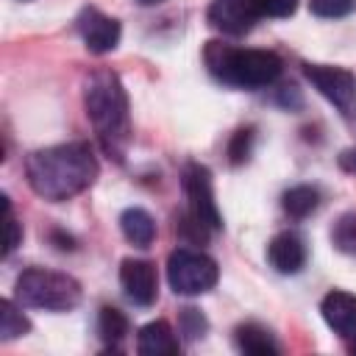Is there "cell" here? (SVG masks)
Instances as JSON below:
<instances>
[{
  "instance_id": "6da1fadb",
  "label": "cell",
  "mask_w": 356,
  "mask_h": 356,
  "mask_svg": "<svg viewBox=\"0 0 356 356\" xmlns=\"http://www.w3.org/2000/svg\"><path fill=\"white\" fill-rule=\"evenodd\" d=\"M97 159L86 142H64L33 150L25 161L31 189L53 203L70 200L89 189L97 178Z\"/></svg>"
},
{
  "instance_id": "7a4b0ae2",
  "label": "cell",
  "mask_w": 356,
  "mask_h": 356,
  "mask_svg": "<svg viewBox=\"0 0 356 356\" xmlns=\"http://www.w3.org/2000/svg\"><path fill=\"white\" fill-rule=\"evenodd\" d=\"M83 108L103 150L122 161L131 139V117L125 86L114 70H95L83 81Z\"/></svg>"
},
{
  "instance_id": "3957f363",
  "label": "cell",
  "mask_w": 356,
  "mask_h": 356,
  "mask_svg": "<svg viewBox=\"0 0 356 356\" xmlns=\"http://www.w3.org/2000/svg\"><path fill=\"white\" fill-rule=\"evenodd\" d=\"M206 67L209 72L236 89H261L278 81L284 61L273 50H250V47H231L222 42H209L206 44Z\"/></svg>"
},
{
  "instance_id": "277c9868",
  "label": "cell",
  "mask_w": 356,
  "mask_h": 356,
  "mask_svg": "<svg viewBox=\"0 0 356 356\" xmlns=\"http://www.w3.org/2000/svg\"><path fill=\"white\" fill-rule=\"evenodd\" d=\"M17 300L44 312H70L81 303V284L67 273L31 267L17 278Z\"/></svg>"
},
{
  "instance_id": "5b68a950",
  "label": "cell",
  "mask_w": 356,
  "mask_h": 356,
  "mask_svg": "<svg viewBox=\"0 0 356 356\" xmlns=\"http://www.w3.org/2000/svg\"><path fill=\"white\" fill-rule=\"evenodd\" d=\"M217 278H220L217 261L200 250L175 248L167 256V281L175 295H203L214 289Z\"/></svg>"
},
{
  "instance_id": "8992f818",
  "label": "cell",
  "mask_w": 356,
  "mask_h": 356,
  "mask_svg": "<svg viewBox=\"0 0 356 356\" xmlns=\"http://www.w3.org/2000/svg\"><path fill=\"white\" fill-rule=\"evenodd\" d=\"M181 186H184L186 200H189V214L197 217L211 231L222 228V217H220V209H217V200H214V186H211L209 167H203L197 161L186 164L184 172H181Z\"/></svg>"
},
{
  "instance_id": "52a82bcc",
  "label": "cell",
  "mask_w": 356,
  "mask_h": 356,
  "mask_svg": "<svg viewBox=\"0 0 356 356\" xmlns=\"http://www.w3.org/2000/svg\"><path fill=\"white\" fill-rule=\"evenodd\" d=\"M303 75L309 78V83L328 100L334 103L339 111H348L356 95V78L350 70L345 67H331V64H303Z\"/></svg>"
},
{
  "instance_id": "ba28073f",
  "label": "cell",
  "mask_w": 356,
  "mask_h": 356,
  "mask_svg": "<svg viewBox=\"0 0 356 356\" xmlns=\"http://www.w3.org/2000/svg\"><path fill=\"white\" fill-rule=\"evenodd\" d=\"M75 28H78V33H81L86 50L95 53V56L111 53V50L120 44V33H122L120 22H117L114 17H108V14H103V11L95 8V6L81 8V14H78V19H75Z\"/></svg>"
},
{
  "instance_id": "9c48e42d",
  "label": "cell",
  "mask_w": 356,
  "mask_h": 356,
  "mask_svg": "<svg viewBox=\"0 0 356 356\" xmlns=\"http://www.w3.org/2000/svg\"><path fill=\"white\" fill-rule=\"evenodd\" d=\"M120 284L131 303L136 306H153L159 295V275L156 264L147 259H122L120 264Z\"/></svg>"
},
{
  "instance_id": "30bf717a",
  "label": "cell",
  "mask_w": 356,
  "mask_h": 356,
  "mask_svg": "<svg viewBox=\"0 0 356 356\" xmlns=\"http://www.w3.org/2000/svg\"><path fill=\"white\" fill-rule=\"evenodd\" d=\"M306 242H303V236L300 234H295V231H281V234H275L273 239H270V245H267V259H270V264L278 270V273H284V275H295V273H300L303 267H306Z\"/></svg>"
},
{
  "instance_id": "8fae6325",
  "label": "cell",
  "mask_w": 356,
  "mask_h": 356,
  "mask_svg": "<svg viewBox=\"0 0 356 356\" xmlns=\"http://www.w3.org/2000/svg\"><path fill=\"white\" fill-rule=\"evenodd\" d=\"M206 19L211 28H217L220 33H228V36H242V33L253 31V25L259 22L242 0H211Z\"/></svg>"
},
{
  "instance_id": "7c38bea8",
  "label": "cell",
  "mask_w": 356,
  "mask_h": 356,
  "mask_svg": "<svg viewBox=\"0 0 356 356\" xmlns=\"http://www.w3.org/2000/svg\"><path fill=\"white\" fill-rule=\"evenodd\" d=\"M320 314L325 325L339 337H356V295L334 289L323 298Z\"/></svg>"
},
{
  "instance_id": "4fadbf2b",
  "label": "cell",
  "mask_w": 356,
  "mask_h": 356,
  "mask_svg": "<svg viewBox=\"0 0 356 356\" xmlns=\"http://www.w3.org/2000/svg\"><path fill=\"white\" fill-rule=\"evenodd\" d=\"M178 337L167 320H153L136 334V350L142 356H172L178 353Z\"/></svg>"
},
{
  "instance_id": "5bb4252c",
  "label": "cell",
  "mask_w": 356,
  "mask_h": 356,
  "mask_svg": "<svg viewBox=\"0 0 356 356\" xmlns=\"http://www.w3.org/2000/svg\"><path fill=\"white\" fill-rule=\"evenodd\" d=\"M120 228H122V236L136 248H150L156 239V220L150 217V211L139 206H131L120 214Z\"/></svg>"
},
{
  "instance_id": "9a60e30c",
  "label": "cell",
  "mask_w": 356,
  "mask_h": 356,
  "mask_svg": "<svg viewBox=\"0 0 356 356\" xmlns=\"http://www.w3.org/2000/svg\"><path fill=\"white\" fill-rule=\"evenodd\" d=\"M234 337H236V348L242 353H250V356H273V353H278V342L259 323H242V325H236Z\"/></svg>"
},
{
  "instance_id": "2e32d148",
  "label": "cell",
  "mask_w": 356,
  "mask_h": 356,
  "mask_svg": "<svg viewBox=\"0 0 356 356\" xmlns=\"http://www.w3.org/2000/svg\"><path fill=\"white\" fill-rule=\"evenodd\" d=\"M281 206H284V211L289 217L303 220L312 211H317V206H320V189L317 186H309V184H298V186H292V189H286L281 195Z\"/></svg>"
},
{
  "instance_id": "e0dca14e",
  "label": "cell",
  "mask_w": 356,
  "mask_h": 356,
  "mask_svg": "<svg viewBox=\"0 0 356 356\" xmlns=\"http://www.w3.org/2000/svg\"><path fill=\"white\" fill-rule=\"evenodd\" d=\"M97 334L106 345L117 348L128 334V317L114 306H103L100 314H97Z\"/></svg>"
},
{
  "instance_id": "ac0fdd59",
  "label": "cell",
  "mask_w": 356,
  "mask_h": 356,
  "mask_svg": "<svg viewBox=\"0 0 356 356\" xmlns=\"http://www.w3.org/2000/svg\"><path fill=\"white\" fill-rule=\"evenodd\" d=\"M28 331H31L28 317L14 306V300L3 298L0 300V339L3 342H11L17 337H25Z\"/></svg>"
},
{
  "instance_id": "d6986e66",
  "label": "cell",
  "mask_w": 356,
  "mask_h": 356,
  "mask_svg": "<svg viewBox=\"0 0 356 356\" xmlns=\"http://www.w3.org/2000/svg\"><path fill=\"white\" fill-rule=\"evenodd\" d=\"M331 242L339 253L356 256V211H345L337 217V222L331 228Z\"/></svg>"
},
{
  "instance_id": "ffe728a7",
  "label": "cell",
  "mask_w": 356,
  "mask_h": 356,
  "mask_svg": "<svg viewBox=\"0 0 356 356\" xmlns=\"http://www.w3.org/2000/svg\"><path fill=\"white\" fill-rule=\"evenodd\" d=\"M242 3L250 8V14L256 19H261V17L284 19V17L295 14V8H298V0H242Z\"/></svg>"
},
{
  "instance_id": "44dd1931",
  "label": "cell",
  "mask_w": 356,
  "mask_h": 356,
  "mask_svg": "<svg viewBox=\"0 0 356 356\" xmlns=\"http://www.w3.org/2000/svg\"><path fill=\"white\" fill-rule=\"evenodd\" d=\"M250 150H253V128L250 125L248 128H236V134L228 142V159H231V164L234 167L245 164L250 159Z\"/></svg>"
},
{
  "instance_id": "7402d4cb",
  "label": "cell",
  "mask_w": 356,
  "mask_h": 356,
  "mask_svg": "<svg viewBox=\"0 0 356 356\" xmlns=\"http://www.w3.org/2000/svg\"><path fill=\"white\" fill-rule=\"evenodd\" d=\"M309 8H312V14H314V17L337 19V17L350 14L353 0H309Z\"/></svg>"
},
{
  "instance_id": "603a6c76",
  "label": "cell",
  "mask_w": 356,
  "mask_h": 356,
  "mask_svg": "<svg viewBox=\"0 0 356 356\" xmlns=\"http://www.w3.org/2000/svg\"><path fill=\"white\" fill-rule=\"evenodd\" d=\"M206 317L197 312V309H184L181 312V334H186V339H197V337H203L206 334Z\"/></svg>"
},
{
  "instance_id": "cb8c5ba5",
  "label": "cell",
  "mask_w": 356,
  "mask_h": 356,
  "mask_svg": "<svg viewBox=\"0 0 356 356\" xmlns=\"http://www.w3.org/2000/svg\"><path fill=\"white\" fill-rule=\"evenodd\" d=\"M3 214H6V256L19 245V222L14 220V214H11V203H8V197H3Z\"/></svg>"
},
{
  "instance_id": "d4e9b609",
  "label": "cell",
  "mask_w": 356,
  "mask_h": 356,
  "mask_svg": "<svg viewBox=\"0 0 356 356\" xmlns=\"http://www.w3.org/2000/svg\"><path fill=\"white\" fill-rule=\"evenodd\" d=\"M339 167L345 172H356V147H348L339 153Z\"/></svg>"
},
{
  "instance_id": "484cf974",
  "label": "cell",
  "mask_w": 356,
  "mask_h": 356,
  "mask_svg": "<svg viewBox=\"0 0 356 356\" xmlns=\"http://www.w3.org/2000/svg\"><path fill=\"white\" fill-rule=\"evenodd\" d=\"M142 6H159V3H164V0H139Z\"/></svg>"
},
{
  "instance_id": "4316f807",
  "label": "cell",
  "mask_w": 356,
  "mask_h": 356,
  "mask_svg": "<svg viewBox=\"0 0 356 356\" xmlns=\"http://www.w3.org/2000/svg\"><path fill=\"white\" fill-rule=\"evenodd\" d=\"M353 350H356V345H353Z\"/></svg>"
}]
</instances>
